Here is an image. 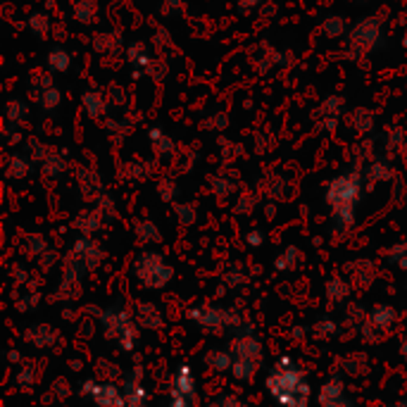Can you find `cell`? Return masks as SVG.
<instances>
[{
    "instance_id": "cell-1",
    "label": "cell",
    "mask_w": 407,
    "mask_h": 407,
    "mask_svg": "<svg viewBox=\"0 0 407 407\" xmlns=\"http://www.w3.org/2000/svg\"><path fill=\"white\" fill-rule=\"evenodd\" d=\"M267 388L272 398L284 407H308L310 386L303 372L293 365V360L284 358L267 377Z\"/></svg>"
},
{
    "instance_id": "cell-2",
    "label": "cell",
    "mask_w": 407,
    "mask_h": 407,
    "mask_svg": "<svg viewBox=\"0 0 407 407\" xmlns=\"http://www.w3.org/2000/svg\"><path fill=\"white\" fill-rule=\"evenodd\" d=\"M86 393L96 400L100 407H122L127 405L124 393L115 386H103V384H86Z\"/></svg>"
},
{
    "instance_id": "cell-3",
    "label": "cell",
    "mask_w": 407,
    "mask_h": 407,
    "mask_svg": "<svg viewBox=\"0 0 407 407\" xmlns=\"http://www.w3.org/2000/svg\"><path fill=\"white\" fill-rule=\"evenodd\" d=\"M319 403H322V407H348L346 388L338 384V381H329L327 386H322Z\"/></svg>"
},
{
    "instance_id": "cell-4",
    "label": "cell",
    "mask_w": 407,
    "mask_h": 407,
    "mask_svg": "<svg viewBox=\"0 0 407 407\" xmlns=\"http://www.w3.org/2000/svg\"><path fill=\"white\" fill-rule=\"evenodd\" d=\"M224 407H246V405H241L239 400H224Z\"/></svg>"
},
{
    "instance_id": "cell-5",
    "label": "cell",
    "mask_w": 407,
    "mask_h": 407,
    "mask_svg": "<svg viewBox=\"0 0 407 407\" xmlns=\"http://www.w3.org/2000/svg\"><path fill=\"white\" fill-rule=\"evenodd\" d=\"M393 407H407V405H405V403H403V405H393Z\"/></svg>"
}]
</instances>
